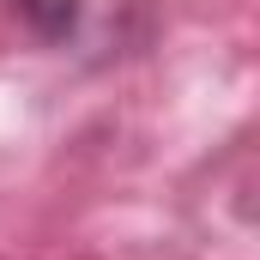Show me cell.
Returning a JSON list of instances; mask_svg holds the SVG:
<instances>
[{
	"mask_svg": "<svg viewBox=\"0 0 260 260\" xmlns=\"http://www.w3.org/2000/svg\"><path fill=\"white\" fill-rule=\"evenodd\" d=\"M24 30L67 61H115L145 43L157 0H12Z\"/></svg>",
	"mask_w": 260,
	"mask_h": 260,
	"instance_id": "6da1fadb",
	"label": "cell"
}]
</instances>
